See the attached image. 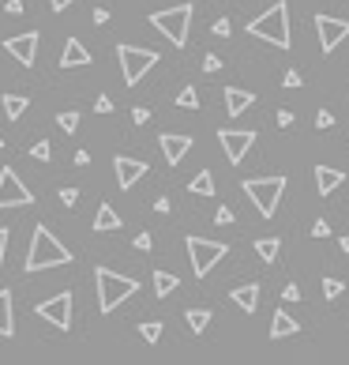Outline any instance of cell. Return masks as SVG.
<instances>
[{
  "mask_svg": "<svg viewBox=\"0 0 349 365\" xmlns=\"http://www.w3.org/2000/svg\"><path fill=\"white\" fill-rule=\"evenodd\" d=\"M64 264H71V252L49 234V226H34L27 260H23V272L34 275V272H45V267H64Z\"/></svg>",
  "mask_w": 349,
  "mask_h": 365,
  "instance_id": "cell-1",
  "label": "cell"
},
{
  "mask_svg": "<svg viewBox=\"0 0 349 365\" xmlns=\"http://www.w3.org/2000/svg\"><path fill=\"white\" fill-rule=\"evenodd\" d=\"M248 34L263 38V42L278 45V49H289V42H293V34H289V4L278 0V4H271L263 15H256V19L248 23Z\"/></svg>",
  "mask_w": 349,
  "mask_h": 365,
  "instance_id": "cell-2",
  "label": "cell"
},
{
  "mask_svg": "<svg viewBox=\"0 0 349 365\" xmlns=\"http://www.w3.org/2000/svg\"><path fill=\"white\" fill-rule=\"evenodd\" d=\"M94 283H98V309L101 313H113L121 301H128L139 290V283L132 275H117L109 267H94Z\"/></svg>",
  "mask_w": 349,
  "mask_h": 365,
  "instance_id": "cell-3",
  "label": "cell"
},
{
  "mask_svg": "<svg viewBox=\"0 0 349 365\" xmlns=\"http://www.w3.org/2000/svg\"><path fill=\"white\" fill-rule=\"evenodd\" d=\"M244 196H248L252 203H256V211L263 219H271L274 211H278V203H282V192H285V177L282 173H274V177H248L244 181Z\"/></svg>",
  "mask_w": 349,
  "mask_h": 365,
  "instance_id": "cell-4",
  "label": "cell"
},
{
  "mask_svg": "<svg viewBox=\"0 0 349 365\" xmlns=\"http://www.w3.org/2000/svg\"><path fill=\"white\" fill-rule=\"evenodd\" d=\"M192 15H195V8H192V4L162 8V12L150 15V27L162 30V34L169 38V42L177 45V49H184V42H188V27H192Z\"/></svg>",
  "mask_w": 349,
  "mask_h": 365,
  "instance_id": "cell-5",
  "label": "cell"
},
{
  "mask_svg": "<svg viewBox=\"0 0 349 365\" xmlns=\"http://www.w3.org/2000/svg\"><path fill=\"white\" fill-rule=\"evenodd\" d=\"M184 245H188V256H192V272H195V279H207V275L218 267V260H226V252H229V245L226 241H207V237H184Z\"/></svg>",
  "mask_w": 349,
  "mask_h": 365,
  "instance_id": "cell-6",
  "label": "cell"
},
{
  "mask_svg": "<svg viewBox=\"0 0 349 365\" xmlns=\"http://www.w3.org/2000/svg\"><path fill=\"white\" fill-rule=\"evenodd\" d=\"M117 60H121V76L128 87H136L150 68L158 65V49H139V45H117Z\"/></svg>",
  "mask_w": 349,
  "mask_h": 365,
  "instance_id": "cell-7",
  "label": "cell"
},
{
  "mask_svg": "<svg viewBox=\"0 0 349 365\" xmlns=\"http://www.w3.org/2000/svg\"><path fill=\"white\" fill-rule=\"evenodd\" d=\"M27 203H34V192L23 185L12 166H4V170H0V211L4 208H27Z\"/></svg>",
  "mask_w": 349,
  "mask_h": 365,
  "instance_id": "cell-8",
  "label": "cell"
},
{
  "mask_svg": "<svg viewBox=\"0 0 349 365\" xmlns=\"http://www.w3.org/2000/svg\"><path fill=\"white\" fill-rule=\"evenodd\" d=\"M71 305H75V301H71V294H68V290H60L57 298L42 301V305H38L34 313L42 316L45 324H53V328L68 331V328H71Z\"/></svg>",
  "mask_w": 349,
  "mask_h": 365,
  "instance_id": "cell-9",
  "label": "cell"
},
{
  "mask_svg": "<svg viewBox=\"0 0 349 365\" xmlns=\"http://www.w3.org/2000/svg\"><path fill=\"white\" fill-rule=\"evenodd\" d=\"M315 34H320L323 53H335L349 38V19H330V15H315Z\"/></svg>",
  "mask_w": 349,
  "mask_h": 365,
  "instance_id": "cell-10",
  "label": "cell"
},
{
  "mask_svg": "<svg viewBox=\"0 0 349 365\" xmlns=\"http://www.w3.org/2000/svg\"><path fill=\"white\" fill-rule=\"evenodd\" d=\"M218 140H221V147H226V158L233 166H241V158L252 151V140H256V132H237V129H221L218 132Z\"/></svg>",
  "mask_w": 349,
  "mask_h": 365,
  "instance_id": "cell-11",
  "label": "cell"
},
{
  "mask_svg": "<svg viewBox=\"0 0 349 365\" xmlns=\"http://www.w3.org/2000/svg\"><path fill=\"white\" fill-rule=\"evenodd\" d=\"M38 42H42V38H38V30H27V34H15V38H8L4 42V49L12 53L15 60H19L23 68H30L38 60Z\"/></svg>",
  "mask_w": 349,
  "mask_h": 365,
  "instance_id": "cell-12",
  "label": "cell"
},
{
  "mask_svg": "<svg viewBox=\"0 0 349 365\" xmlns=\"http://www.w3.org/2000/svg\"><path fill=\"white\" fill-rule=\"evenodd\" d=\"M113 170H117V185L121 188H132L136 181L143 177V173L150 170L147 162H139V158H128V155H117L113 158Z\"/></svg>",
  "mask_w": 349,
  "mask_h": 365,
  "instance_id": "cell-13",
  "label": "cell"
},
{
  "mask_svg": "<svg viewBox=\"0 0 349 365\" xmlns=\"http://www.w3.org/2000/svg\"><path fill=\"white\" fill-rule=\"evenodd\" d=\"M188 151H192V136H184V132H165L162 136V155H165V162L169 166H180V158L188 155Z\"/></svg>",
  "mask_w": 349,
  "mask_h": 365,
  "instance_id": "cell-14",
  "label": "cell"
},
{
  "mask_svg": "<svg viewBox=\"0 0 349 365\" xmlns=\"http://www.w3.org/2000/svg\"><path fill=\"white\" fill-rule=\"evenodd\" d=\"M91 65V49H83L79 38H68L64 53H60V68H86Z\"/></svg>",
  "mask_w": 349,
  "mask_h": 365,
  "instance_id": "cell-15",
  "label": "cell"
},
{
  "mask_svg": "<svg viewBox=\"0 0 349 365\" xmlns=\"http://www.w3.org/2000/svg\"><path fill=\"white\" fill-rule=\"evenodd\" d=\"M252 106H256V94L252 91H241V87H229L226 91V113L241 117V113H248Z\"/></svg>",
  "mask_w": 349,
  "mask_h": 365,
  "instance_id": "cell-16",
  "label": "cell"
},
{
  "mask_svg": "<svg viewBox=\"0 0 349 365\" xmlns=\"http://www.w3.org/2000/svg\"><path fill=\"white\" fill-rule=\"evenodd\" d=\"M338 185H346V170H330V166H315V188H320V196H330Z\"/></svg>",
  "mask_w": 349,
  "mask_h": 365,
  "instance_id": "cell-17",
  "label": "cell"
},
{
  "mask_svg": "<svg viewBox=\"0 0 349 365\" xmlns=\"http://www.w3.org/2000/svg\"><path fill=\"white\" fill-rule=\"evenodd\" d=\"M300 331V320H293L285 309H278V313L271 316V339H289V335H297Z\"/></svg>",
  "mask_w": 349,
  "mask_h": 365,
  "instance_id": "cell-18",
  "label": "cell"
},
{
  "mask_svg": "<svg viewBox=\"0 0 349 365\" xmlns=\"http://www.w3.org/2000/svg\"><path fill=\"white\" fill-rule=\"evenodd\" d=\"M233 301L244 309V313H256V309H259V283H244V287H237Z\"/></svg>",
  "mask_w": 349,
  "mask_h": 365,
  "instance_id": "cell-19",
  "label": "cell"
},
{
  "mask_svg": "<svg viewBox=\"0 0 349 365\" xmlns=\"http://www.w3.org/2000/svg\"><path fill=\"white\" fill-rule=\"evenodd\" d=\"M0 335H15V316H12V290H0Z\"/></svg>",
  "mask_w": 349,
  "mask_h": 365,
  "instance_id": "cell-20",
  "label": "cell"
},
{
  "mask_svg": "<svg viewBox=\"0 0 349 365\" xmlns=\"http://www.w3.org/2000/svg\"><path fill=\"white\" fill-rule=\"evenodd\" d=\"M94 230L98 234H109V230H121V215H117L109 203H101L98 208V215H94Z\"/></svg>",
  "mask_w": 349,
  "mask_h": 365,
  "instance_id": "cell-21",
  "label": "cell"
},
{
  "mask_svg": "<svg viewBox=\"0 0 349 365\" xmlns=\"http://www.w3.org/2000/svg\"><path fill=\"white\" fill-rule=\"evenodd\" d=\"M0 106H4V113L12 117V121H19V117L30 109V102L23 98V94H4V98H0Z\"/></svg>",
  "mask_w": 349,
  "mask_h": 365,
  "instance_id": "cell-22",
  "label": "cell"
},
{
  "mask_svg": "<svg viewBox=\"0 0 349 365\" xmlns=\"http://www.w3.org/2000/svg\"><path fill=\"white\" fill-rule=\"evenodd\" d=\"M180 287V279L177 275H169V272H154V298H169L173 290Z\"/></svg>",
  "mask_w": 349,
  "mask_h": 365,
  "instance_id": "cell-23",
  "label": "cell"
},
{
  "mask_svg": "<svg viewBox=\"0 0 349 365\" xmlns=\"http://www.w3.org/2000/svg\"><path fill=\"white\" fill-rule=\"evenodd\" d=\"M184 320H188V328H192L195 335H203V331H207V324L214 320V316H210V309H188Z\"/></svg>",
  "mask_w": 349,
  "mask_h": 365,
  "instance_id": "cell-24",
  "label": "cell"
},
{
  "mask_svg": "<svg viewBox=\"0 0 349 365\" xmlns=\"http://www.w3.org/2000/svg\"><path fill=\"white\" fill-rule=\"evenodd\" d=\"M256 252H259V260L274 264V260H278V252H282V241H278V237H259V241H256Z\"/></svg>",
  "mask_w": 349,
  "mask_h": 365,
  "instance_id": "cell-25",
  "label": "cell"
},
{
  "mask_svg": "<svg viewBox=\"0 0 349 365\" xmlns=\"http://www.w3.org/2000/svg\"><path fill=\"white\" fill-rule=\"evenodd\" d=\"M188 188H192L195 196H214V188H218V185H214V173H210V170H200Z\"/></svg>",
  "mask_w": 349,
  "mask_h": 365,
  "instance_id": "cell-26",
  "label": "cell"
},
{
  "mask_svg": "<svg viewBox=\"0 0 349 365\" xmlns=\"http://www.w3.org/2000/svg\"><path fill=\"white\" fill-rule=\"evenodd\" d=\"M177 106L180 109H200V91H195V87H184V91L177 94Z\"/></svg>",
  "mask_w": 349,
  "mask_h": 365,
  "instance_id": "cell-27",
  "label": "cell"
},
{
  "mask_svg": "<svg viewBox=\"0 0 349 365\" xmlns=\"http://www.w3.org/2000/svg\"><path fill=\"white\" fill-rule=\"evenodd\" d=\"M162 320H147V324H139V335L147 339V343H158V339H162Z\"/></svg>",
  "mask_w": 349,
  "mask_h": 365,
  "instance_id": "cell-28",
  "label": "cell"
},
{
  "mask_svg": "<svg viewBox=\"0 0 349 365\" xmlns=\"http://www.w3.org/2000/svg\"><path fill=\"white\" fill-rule=\"evenodd\" d=\"M342 290H346V283H342V279H323V298H327V301L342 298Z\"/></svg>",
  "mask_w": 349,
  "mask_h": 365,
  "instance_id": "cell-29",
  "label": "cell"
},
{
  "mask_svg": "<svg viewBox=\"0 0 349 365\" xmlns=\"http://www.w3.org/2000/svg\"><path fill=\"white\" fill-rule=\"evenodd\" d=\"M57 124L64 132H75L79 129V113H75V109H64V113H57Z\"/></svg>",
  "mask_w": 349,
  "mask_h": 365,
  "instance_id": "cell-30",
  "label": "cell"
},
{
  "mask_svg": "<svg viewBox=\"0 0 349 365\" xmlns=\"http://www.w3.org/2000/svg\"><path fill=\"white\" fill-rule=\"evenodd\" d=\"M49 155H53V151H49V140H38V144L30 147V158H38V162H49Z\"/></svg>",
  "mask_w": 349,
  "mask_h": 365,
  "instance_id": "cell-31",
  "label": "cell"
},
{
  "mask_svg": "<svg viewBox=\"0 0 349 365\" xmlns=\"http://www.w3.org/2000/svg\"><path fill=\"white\" fill-rule=\"evenodd\" d=\"M300 83H304V76H300V72H297V68H289V72H285V76H282V87H289V91H297V87H300Z\"/></svg>",
  "mask_w": 349,
  "mask_h": 365,
  "instance_id": "cell-32",
  "label": "cell"
},
{
  "mask_svg": "<svg viewBox=\"0 0 349 365\" xmlns=\"http://www.w3.org/2000/svg\"><path fill=\"white\" fill-rule=\"evenodd\" d=\"M315 129H335V113H330V109H320V113H315Z\"/></svg>",
  "mask_w": 349,
  "mask_h": 365,
  "instance_id": "cell-33",
  "label": "cell"
},
{
  "mask_svg": "<svg viewBox=\"0 0 349 365\" xmlns=\"http://www.w3.org/2000/svg\"><path fill=\"white\" fill-rule=\"evenodd\" d=\"M203 72H221V57H218V53H207V57H203Z\"/></svg>",
  "mask_w": 349,
  "mask_h": 365,
  "instance_id": "cell-34",
  "label": "cell"
},
{
  "mask_svg": "<svg viewBox=\"0 0 349 365\" xmlns=\"http://www.w3.org/2000/svg\"><path fill=\"white\" fill-rule=\"evenodd\" d=\"M60 203H64V208H75V203H79V188H60Z\"/></svg>",
  "mask_w": 349,
  "mask_h": 365,
  "instance_id": "cell-35",
  "label": "cell"
},
{
  "mask_svg": "<svg viewBox=\"0 0 349 365\" xmlns=\"http://www.w3.org/2000/svg\"><path fill=\"white\" fill-rule=\"evenodd\" d=\"M94 113H113V102H109V94H98V102H94Z\"/></svg>",
  "mask_w": 349,
  "mask_h": 365,
  "instance_id": "cell-36",
  "label": "cell"
},
{
  "mask_svg": "<svg viewBox=\"0 0 349 365\" xmlns=\"http://www.w3.org/2000/svg\"><path fill=\"white\" fill-rule=\"evenodd\" d=\"M132 121H136V124H147V121H150V109H147V106H136V109H132Z\"/></svg>",
  "mask_w": 349,
  "mask_h": 365,
  "instance_id": "cell-37",
  "label": "cell"
},
{
  "mask_svg": "<svg viewBox=\"0 0 349 365\" xmlns=\"http://www.w3.org/2000/svg\"><path fill=\"white\" fill-rule=\"evenodd\" d=\"M229 30H233V27H229V19H214V34H218V38H229Z\"/></svg>",
  "mask_w": 349,
  "mask_h": 365,
  "instance_id": "cell-38",
  "label": "cell"
},
{
  "mask_svg": "<svg viewBox=\"0 0 349 365\" xmlns=\"http://www.w3.org/2000/svg\"><path fill=\"white\" fill-rule=\"evenodd\" d=\"M327 234H330L327 219H315V226H312V237H327Z\"/></svg>",
  "mask_w": 349,
  "mask_h": 365,
  "instance_id": "cell-39",
  "label": "cell"
},
{
  "mask_svg": "<svg viewBox=\"0 0 349 365\" xmlns=\"http://www.w3.org/2000/svg\"><path fill=\"white\" fill-rule=\"evenodd\" d=\"M214 222H218V226H229V222H233V211H229V208H218V215H214Z\"/></svg>",
  "mask_w": 349,
  "mask_h": 365,
  "instance_id": "cell-40",
  "label": "cell"
},
{
  "mask_svg": "<svg viewBox=\"0 0 349 365\" xmlns=\"http://www.w3.org/2000/svg\"><path fill=\"white\" fill-rule=\"evenodd\" d=\"M282 298L285 301H300V287H297V283H289V287L282 290Z\"/></svg>",
  "mask_w": 349,
  "mask_h": 365,
  "instance_id": "cell-41",
  "label": "cell"
},
{
  "mask_svg": "<svg viewBox=\"0 0 349 365\" xmlns=\"http://www.w3.org/2000/svg\"><path fill=\"white\" fill-rule=\"evenodd\" d=\"M4 252H8V230L0 226V272H4Z\"/></svg>",
  "mask_w": 349,
  "mask_h": 365,
  "instance_id": "cell-42",
  "label": "cell"
},
{
  "mask_svg": "<svg viewBox=\"0 0 349 365\" xmlns=\"http://www.w3.org/2000/svg\"><path fill=\"white\" fill-rule=\"evenodd\" d=\"M150 245H154V237H150V234H139V237H136V249H143V252H147Z\"/></svg>",
  "mask_w": 349,
  "mask_h": 365,
  "instance_id": "cell-43",
  "label": "cell"
},
{
  "mask_svg": "<svg viewBox=\"0 0 349 365\" xmlns=\"http://www.w3.org/2000/svg\"><path fill=\"white\" fill-rule=\"evenodd\" d=\"M278 124H282V129H289V124H293V109H278Z\"/></svg>",
  "mask_w": 349,
  "mask_h": 365,
  "instance_id": "cell-44",
  "label": "cell"
},
{
  "mask_svg": "<svg viewBox=\"0 0 349 365\" xmlns=\"http://www.w3.org/2000/svg\"><path fill=\"white\" fill-rule=\"evenodd\" d=\"M94 23H98V27H106V23H109V12H106V8H94Z\"/></svg>",
  "mask_w": 349,
  "mask_h": 365,
  "instance_id": "cell-45",
  "label": "cell"
},
{
  "mask_svg": "<svg viewBox=\"0 0 349 365\" xmlns=\"http://www.w3.org/2000/svg\"><path fill=\"white\" fill-rule=\"evenodd\" d=\"M154 211H158V215H169V200H165V196H158V200H154Z\"/></svg>",
  "mask_w": 349,
  "mask_h": 365,
  "instance_id": "cell-46",
  "label": "cell"
},
{
  "mask_svg": "<svg viewBox=\"0 0 349 365\" xmlns=\"http://www.w3.org/2000/svg\"><path fill=\"white\" fill-rule=\"evenodd\" d=\"M4 8H8V12H12V15H19V12H23V0H8Z\"/></svg>",
  "mask_w": 349,
  "mask_h": 365,
  "instance_id": "cell-47",
  "label": "cell"
},
{
  "mask_svg": "<svg viewBox=\"0 0 349 365\" xmlns=\"http://www.w3.org/2000/svg\"><path fill=\"white\" fill-rule=\"evenodd\" d=\"M53 4V12H64V8H71V0H49Z\"/></svg>",
  "mask_w": 349,
  "mask_h": 365,
  "instance_id": "cell-48",
  "label": "cell"
},
{
  "mask_svg": "<svg viewBox=\"0 0 349 365\" xmlns=\"http://www.w3.org/2000/svg\"><path fill=\"white\" fill-rule=\"evenodd\" d=\"M0 147H4V140H0Z\"/></svg>",
  "mask_w": 349,
  "mask_h": 365,
  "instance_id": "cell-49",
  "label": "cell"
}]
</instances>
